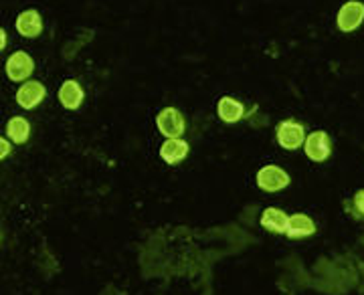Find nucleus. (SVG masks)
<instances>
[{
	"instance_id": "nucleus-1",
	"label": "nucleus",
	"mask_w": 364,
	"mask_h": 295,
	"mask_svg": "<svg viewBox=\"0 0 364 295\" xmlns=\"http://www.w3.org/2000/svg\"><path fill=\"white\" fill-rule=\"evenodd\" d=\"M156 126L160 134L166 138H182V134L186 129V122L176 107H164L156 116Z\"/></svg>"
},
{
	"instance_id": "nucleus-2",
	"label": "nucleus",
	"mask_w": 364,
	"mask_h": 295,
	"mask_svg": "<svg viewBox=\"0 0 364 295\" xmlns=\"http://www.w3.org/2000/svg\"><path fill=\"white\" fill-rule=\"evenodd\" d=\"M33 71H35V61H33V57L25 51H16L13 53L11 57H9V61H6V75L11 81L14 83H23L26 79L33 75Z\"/></svg>"
},
{
	"instance_id": "nucleus-3",
	"label": "nucleus",
	"mask_w": 364,
	"mask_h": 295,
	"mask_svg": "<svg viewBox=\"0 0 364 295\" xmlns=\"http://www.w3.org/2000/svg\"><path fill=\"white\" fill-rule=\"evenodd\" d=\"M304 150H306V156L312 160V162H324L332 154V141H330V136L318 129V132H312L306 140H304Z\"/></svg>"
},
{
	"instance_id": "nucleus-4",
	"label": "nucleus",
	"mask_w": 364,
	"mask_h": 295,
	"mask_svg": "<svg viewBox=\"0 0 364 295\" xmlns=\"http://www.w3.org/2000/svg\"><path fill=\"white\" fill-rule=\"evenodd\" d=\"M289 184V174L279 166H265L257 172V186L265 193H279Z\"/></svg>"
},
{
	"instance_id": "nucleus-5",
	"label": "nucleus",
	"mask_w": 364,
	"mask_h": 295,
	"mask_svg": "<svg viewBox=\"0 0 364 295\" xmlns=\"http://www.w3.org/2000/svg\"><path fill=\"white\" fill-rule=\"evenodd\" d=\"M306 140V128L296 119H286L277 126V141L286 150H298Z\"/></svg>"
},
{
	"instance_id": "nucleus-6",
	"label": "nucleus",
	"mask_w": 364,
	"mask_h": 295,
	"mask_svg": "<svg viewBox=\"0 0 364 295\" xmlns=\"http://www.w3.org/2000/svg\"><path fill=\"white\" fill-rule=\"evenodd\" d=\"M364 21V4L360 0H348L342 9L338 11V28L342 33H352L358 26L363 25Z\"/></svg>"
},
{
	"instance_id": "nucleus-7",
	"label": "nucleus",
	"mask_w": 364,
	"mask_h": 295,
	"mask_svg": "<svg viewBox=\"0 0 364 295\" xmlns=\"http://www.w3.org/2000/svg\"><path fill=\"white\" fill-rule=\"evenodd\" d=\"M45 95H47V90L41 81H25L16 91V103L23 109H35L43 103Z\"/></svg>"
},
{
	"instance_id": "nucleus-8",
	"label": "nucleus",
	"mask_w": 364,
	"mask_h": 295,
	"mask_svg": "<svg viewBox=\"0 0 364 295\" xmlns=\"http://www.w3.org/2000/svg\"><path fill=\"white\" fill-rule=\"evenodd\" d=\"M188 150H191L188 141H184L182 138H166V141L160 146V158L168 166H176L188 156Z\"/></svg>"
},
{
	"instance_id": "nucleus-9",
	"label": "nucleus",
	"mask_w": 364,
	"mask_h": 295,
	"mask_svg": "<svg viewBox=\"0 0 364 295\" xmlns=\"http://www.w3.org/2000/svg\"><path fill=\"white\" fill-rule=\"evenodd\" d=\"M83 97H85L83 87L75 79H67L65 83L61 85V90H59V102H61V105L65 109H71V112H75V109L81 107Z\"/></svg>"
},
{
	"instance_id": "nucleus-10",
	"label": "nucleus",
	"mask_w": 364,
	"mask_h": 295,
	"mask_svg": "<svg viewBox=\"0 0 364 295\" xmlns=\"http://www.w3.org/2000/svg\"><path fill=\"white\" fill-rule=\"evenodd\" d=\"M16 31L25 39H37L43 33V18L37 11H25L16 16Z\"/></svg>"
},
{
	"instance_id": "nucleus-11",
	"label": "nucleus",
	"mask_w": 364,
	"mask_h": 295,
	"mask_svg": "<svg viewBox=\"0 0 364 295\" xmlns=\"http://www.w3.org/2000/svg\"><path fill=\"white\" fill-rule=\"evenodd\" d=\"M314 232H316V222L308 215H294L287 218L286 235L289 239L298 241V239L312 237Z\"/></svg>"
},
{
	"instance_id": "nucleus-12",
	"label": "nucleus",
	"mask_w": 364,
	"mask_h": 295,
	"mask_svg": "<svg viewBox=\"0 0 364 295\" xmlns=\"http://www.w3.org/2000/svg\"><path fill=\"white\" fill-rule=\"evenodd\" d=\"M217 114L225 124H237L245 117V105L235 97H221L217 103Z\"/></svg>"
},
{
	"instance_id": "nucleus-13",
	"label": "nucleus",
	"mask_w": 364,
	"mask_h": 295,
	"mask_svg": "<svg viewBox=\"0 0 364 295\" xmlns=\"http://www.w3.org/2000/svg\"><path fill=\"white\" fill-rule=\"evenodd\" d=\"M287 215L282 210V208H275V206H269L263 210L261 215V227L265 231L275 232V235H286L287 227Z\"/></svg>"
},
{
	"instance_id": "nucleus-14",
	"label": "nucleus",
	"mask_w": 364,
	"mask_h": 295,
	"mask_svg": "<svg viewBox=\"0 0 364 295\" xmlns=\"http://www.w3.org/2000/svg\"><path fill=\"white\" fill-rule=\"evenodd\" d=\"M6 138L13 144H25L31 138V124L25 117H11L6 124Z\"/></svg>"
},
{
	"instance_id": "nucleus-15",
	"label": "nucleus",
	"mask_w": 364,
	"mask_h": 295,
	"mask_svg": "<svg viewBox=\"0 0 364 295\" xmlns=\"http://www.w3.org/2000/svg\"><path fill=\"white\" fill-rule=\"evenodd\" d=\"M11 150H13V148H11V141L0 136V160H4L6 156L11 154Z\"/></svg>"
},
{
	"instance_id": "nucleus-16",
	"label": "nucleus",
	"mask_w": 364,
	"mask_h": 295,
	"mask_svg": "<svg viewBox=\"0 0 364 295\" xmlns=\"http://www.w3.org/2000/svg\"><path fill=\"white\" fill-rule=\"evenodd\" d=\"M354 206L358 208V213H363L364 215V191H358L356 196H354Z\"/></svg>"
},
{
	"instance_id": "nucleus-17",
	"label": "nucleus",
	"mask_w": 364,
	"mask_h": 295,
	"mask_svg": "<svg viewBox=\"0 0 364 295\" xmlns=\"http://www.w3.org/2000/svg\"><path fill=\"white\" fill-rule=\"evenodd\" d=\"M6 47V31L4 28H0V51Z\"/></svg>"
}]
</instances>
